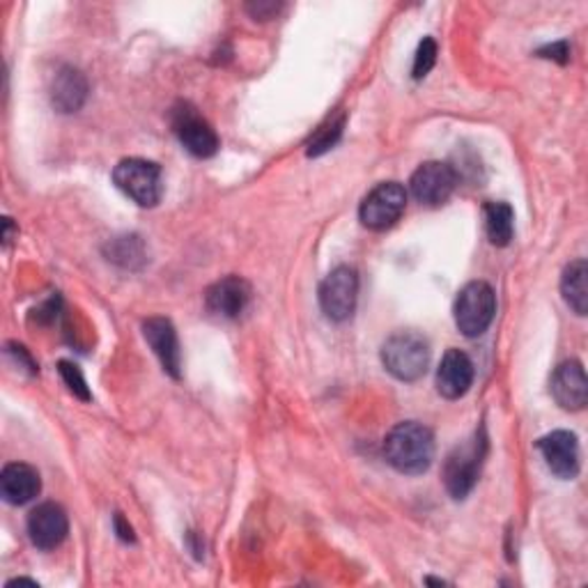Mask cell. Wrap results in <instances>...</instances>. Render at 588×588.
Wrapping results in <instances>:
<instances>
[{"instance_id": "6da1fadb", "label": "cell", "mask_w": 588, "mask_h": 588, "mask_svg": "<svg viewBox=\"0 0 588 588\" xmlns=\"http://www.w3.org/2000/svg\"><path fill=\"white\" fill-rule=\"evenodd\" d=\"M384 456L387 462L400 474H426L435 458V437L423 423H397L384 439Z\"/></svg>"}, {"instance_id": "7a4b0ae2", "label": "cell", "mask_w": 588, "mask_h": 588, "mask_svg": "<svg viewBox=\"0 0 588 588\" xmlns=\"http://www.w3.org/2000/svg\"><path fill=\"white\" fill-rule=\"evenodd\" d=\"M382 364L400 382H416L428 372L430 345L416 332L393 334L382 345Z\"/></svg>"}, {"instance_id": "3957f363", "label": "cell", "mask_w": 588, "mask_h": 588, "mask_svg": "<svg viewBox=\"0 0 588 588\" xmlns=\"http://www.w3.org/2000/svg\"><path fill=\"white\" fill-rule=\"evenodd\" d=\"M485 451H487L485 433H476L472 439L458 446V449L449 458H446L443 485H446V489H449L453 499L462 501L469 497V492L474 489V485L481 476Z\"/></svg>"}, {"instance_id": "277c9868", "label": "cell", "mask_w": 588, "mask_h": 588, "mask_svg": "<svg viewBox=\"0 0 588 588\" xmlns=\"http://www.w3.org/2000/svg\"><path fill=\"white\" fill-rule=\"evenodd\" d=\"M497 313V295L485 284V280H474V284H466L458 299H456V326L466 338H479L483 336L492 320Z\"/></svg>"}, {"instance_id": "5b68a950", "label": "cell", "mask_w": 588, "mask_h": 588, "mask_svg": "<svg viewBox=\"0 0 588 588\" xmlns=\"http://www.w3.org/2000/svg\"><path fill=\"white\" fill-rule=\"evenodd\" d=\"M113 182L127 198L140 207H154L161 200V169L154 161L123 159L113 171Z\"/></svg>"}, {"instance_id": "8992f818", "label": "cell", "mask_w": 588, "mask_h": 588, "mask_svg": "<svg viewBox=\"0 0 588 588\" xmlns=\"http://www.w3.org/2000/svg\"><path fill=\"white\" fill-rule=\"evenodd\" d=\"M171 125L182 143V148L198 157V159H209L215 157L219 150V136L205 117L198 113L196 106L189 102H180L173 113H171Z\"/></svg>"}, {"instance_id": "52a82bcc", "label": "cell", "mask_w": 588, "mask_h": 588, "mask_svg": "<svg viewBox=\"0 0 588 588\" xmlns=\"http://www.w3.org/2000/svg\"><path fill=\"white\" fill-rule=\"evenodd\" d=\"M407 207V192L397 182H382L361 200L359 219L368 230L391 228Z\"/></svg>"}, {"instance_id": "ba28073f", "label": "cell", "mask_w": 588, "mask_h": 588, "mask_svg": "<svg viewBox=\"0 0 588 588\" xmlns=\"http://www.w3.org/2000/svg\"><path fill=\"white\" fill-rule=\"evenodd\" d=\"M357 297H359V276L355 269L345 265L336 267L320 286L322 313L334 322H345L351 318V313L357 309Z\"/></svg>"}, {"instance_id": "9c48e42d", "label": "cell", "mask_w": 588, "mask_h": 588, "mask_svg": "<svg viewBox=\"0 0 588 588\" xmlns=\"http://www.w3.org/2000/svg\"><path fill=\"white\" fill-rule=\"evenodd\" d=\"M458 186V173L443 161H426L410 180V189L420 205L437 207L449 200Z\"/></svg>"}, {"instance_id": "30bf717a", "label": "cell", "mask_w": 588, "mask_h": 588, "mask_svg": "<svg viewBox=\"0 0 588 588\" xmlns=\"http://www.w3.org/2000/svg\"><path fill=\"white\" fill-rule=\"evenodd\" d=\"M538 451L554 476L573 481L579 474V441L575 433L554 430L538 439Z\"/></svg>"}, {"instance_id": "8fae6325", "label": "cell", "mask_w": 588, "mask_h": 588, "mask_svg": "<svg viewBox=\"0 0 588 588\" xmlns=\"http://www.w3.org/2000/svg\"><path fill=\"white\" fill-rule=\"evenodd\" d=\"M69 533L67 512L60 504L46 501L31 510L28 515V535L37 550H56Z\"/></svg>"}, {"instance_id": "7c38bea8", "label": "cell", "mask_w": 588, "mask_h": 588, "mask_svg": "<svg viewBox=\"0 0 588 588\" xmlns=\"http://www.w3.org/2000/svg\"><path fill=\"white\" fill-rule=\"evenodd\" d=\"M143 336L152 347L157 359L161 361L163 370L177 380L182 372V351L173 322L166 318H150L143 322Z\"/></svg>"}, {"instance_id": "4fadbf2b", "label": "cell", "mask_w": 588, "mask_h": 588, "mask_svg": "<svg viewBox=\"0 0 588 588\" xmlns=\"http://www.w3.org/2000/svg\"><path fill=\"white\" fill-rule=\"evenodd\" d=\"M552 395L566 412H579L586 407L588 400V382L586 372L579 361H566L561 364L552 374Z\"/></svg>"}, {"instance_id": "5bb4252c", "label": "cell", "mask_w": 588, "mask_h": 588, "mask_svg": "<svg viewBox=\"0 0 588 588\" xmlns=\"http://www.w3.org/2000/svg\"><path fill=\"white\" fill-rule=\"evenodd\" d=\"M474 382V364L462 349H449L437 368V391L446 400L462 397Z\"/></svg>"}, {"instance_id": "9a60e30c", "label": "cell", "mask_w": 588, "mask_h": 588, "mask_svg": "<svg viewBox=\"0 0 588 588\" xmlns=\"http://www.w3.org/2000/svg\"><path fill=\"white\" fill-rule=\"evenodd\" d=\"M207 309L221 318H238L251 301V286L240 276H228L205 295Z\"/></svg>"}, {"instance_id": "2e32d148", "label": "cell", "mask_w": 588, "mask_h": 588, "mask_svg": "<svg viewBox=\"0 0 588 588\" xmlns=\"http://www.w3.org/2000/svg\"><path fill=\"white\" fill-rule=\"evenodd\" d=\"M42 489L39 472L31 464L12 462L0 474V492L10 506H23L33 501Z\"/></svg>"}, {"instance_id": "e0dca14e", "label": "cell", "mask_w": 588, "mask_h": 588, "mask_svg": "<svg viewBox=\"0 0 588 588\" xmlns=\"http://www.w3.org/2000/svg\"><path fill=\"white\" fill-rule=\"evenodd\" d=\"M88 100V81L77 67H60L51 81V104L58 113H77Z\"/></svg>"}, {"instance_id": "ac0fdd59", "label": "cell", "mask_w": 588, "mask_h": 588, "mask_svg": "<svg viewBox=\"0 0 588 588\" xmlns=\"http://www.w3.org/2000/svg\"><path fill=\"white\" fill-rule=\"evenodd\" d=\"M588 265L586 261H573L561 276V295L566 299V303L577 315H586L588 311Z\"/></svg>"}, {"instance_id": "d6986e66", "label": "cell", "mask_w": 588, "mask_h": 588, "mask_svg": "<svg viewBox=\"0 0 588 588\" xmlns=\"http://www.w3.org/2000/svg\"><path fill=\"white\" fill-rule=\"evenodd\" d=\"M485 230L494 246H508L515 232V211L508 203L485 205Z\"/></svg>"}, {"instance_id": "ffe728a7", "label": "cell", "mask_w": 588, "mask_h": 588, "mask_svg": "<svg viewBox=\"0 0 588 588\" xmlns=\"http://www.w3.org/2000/svg\"><path fill=\"white\" fill-rule=\"evenodd\" d=\"M343 127H345V115L332 117V120H328L324 127H320L315 136L309 140V150H305L309 157H320L332 150L338 143V138L343 136Z\"/></svg>"}, {"instance_id": "44dd1931", "label": "cell", "mask_w": 588, "mask_h": 588, "mask_svg": "<svg viewBox=\"0 0 588 588\" xmlns=\"http://www.w3.org/2000/svg\"><path fill=\"white\" fill-rule=\"evenodd\" d=\"M108 261L120 263L125 267H134V261L143 263V244L138 242V238H123L115 240L108 246Z\"/></svg>"}, {"instance_id": "7402d4cb", "label": "cell", "mask_w": 588, "mask_h": 588, "mask_svg": "<svg viewBox=\"0 0 588 588\" xmlns=\"http://www.w3.org/2000/svg\"><path fill=\"white\" fill-rule=\"evenodd\" d=\"M437 62V42L433 37H426L416 49V58H414V79H426L430 74V69Z\"/></svg>"}, {"instance_id": "603a6c76", "label": "cell", "mask_w": 588, "mask_h": 588, "mask_svg": "<svg viewBox=\"0 0 588 588\" xmlns=\"http://www.w3.org/2000/svg\"><path fill=\"white\" fill-rule=\"evenodd\" d=\"M58 370H60V378H62V382L67 384L69 391H72L81 400H90V389H88L83 372H81V368L77 364H72V361H60L58 364Z\"/></svg>"}, {"instance_id": "cb8c5ba5", "label": "cell", "mask_w": 588, "mask_h": 588, "mask_svg": "<svg viewBox=\"0 0 588 588\" xmlns=\"http://www.w3.org/2000/svg\"><path fill=\"white\" fill-rule=\"evenodd\" d=\"M538 54H540V58H550V60H556L561 65H566L570 60V46H568V42H556V44L545 46V49H540Z\"/></svg>"}, {"instance_id": "d4e9b609", "label": "cell", "mask_w": 588, "mask_h": 588, "mask_svg": "<svg viewBox=\"0 0 588 588\" xmlns=\"http://www.w3.org/2000/svg\"><path fill=\"white\" fill-rule=\"evenodd\" d=\"M115 531H117V538L125 540V543H134V540H136L134 529H131V527L125 522V517H123L120 512L115 515Z\"/></svg>"}, {"instance_id": "484cf974", "label": "cell", "mask_w": 588, "mask_h": 588, "mask_svg": "<svg viewBox=\"0 0 588 588\" xmlns=\"http://www.w3.org/2000/svg\"><path fill=\"white\" fill-rule=\"evenodd\" d=\"M249 10L253 12V16H255V19H265V16H267L265 12H269V14H272V12H276V10H278V5H274V3H257L255 8H249Z\"/></svg>"}]
</instances>
